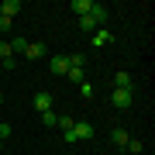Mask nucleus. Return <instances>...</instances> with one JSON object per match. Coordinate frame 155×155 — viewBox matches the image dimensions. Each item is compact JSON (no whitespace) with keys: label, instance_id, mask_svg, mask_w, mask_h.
<instances>
[{"label":"nucleus","instance_id":"f257e3e1","mask_svg":"<svg viewBox=\"0 0 155 155\" xmlns=\"http://www.w3.org/2000/svg\"><path fill=\"white\" fill-rule=\"evenodd\" d=\"M131 100H134L131 90H114V93H110V104L117 107V110H127V107H131Z\"/></svg>","mask_w":155,"mask_h":155},{"label":"nucleus","instance_id":"f03ea898","mask_svg":"<svg viewBox=\"0 0 155 155\" xmlns=\"http://www.w3.org/2000/svg\"><path fill=\"white\" fill-rule=\"evenodd\" d=\"M48 69H52V76H66V72H69V55H52L48 59Z\"/></svg>","mask_w":155,"mask_h":155},{"label":"nucleus","instance_id":"7ed1b4c3","mask_svg":"<svg viewBox=\"0 0 155 155\" xmlns=\"http://www.w3.org/2000/svg\"><path fill=\"white\" fill-rule=\"evenodd\" d=\"M90 17H93V24H97V28H104V24H107V17H110V11H107L104 4H93V7H90Z\"/></svg>","mask_w":155,"mask_h":155},{"label":"nucleus","instance_id":"20e7f679","mask_svg":"<svg viewBox=\"0 0 155 155\" xmlns=\"http://www.w3.org/2000/svg\"><path fill=\"white\" fill-rule=\"evenodd\" d=\"M72 134H76V141L93 138V124H90V121H76V124H72Z\"/></svg>","mask_w":155,"mask_h":155},{"label":"nucleus","instance_id":"39448f33","mask_svg":"<svg viewBox=\"0 0 155 155\" xmlns=\"http://www.w3.org/2000/svg\"><path fill=\"white\" fill-rule=\"evenodd\" d=\"M24 55H28V59H45V55H48V48H45V41H28Z\"/></svg>","mask_w":155,"mask_h":155},{"label":"nucleus","instance_id":"423d86ee","mask_svg":"<svg viewBox=\"0 0 155 155\" xmlns=\"http://www.w3.org/2000/svg\"><path fill=\"white\" fill-rule=\"evenodd\" d=\"M35 110H38V114L55 110V107H52V93H35Z\"/></svg>","mask_w":155,"mask_h":155},{"label":"nucleus","instance_id":"0eeeda50","mask_svg":"<svg viewBox=\"0 0 155 155\" xmlns=\"http://www.w3.org/2000/svg\"><path fill=\"white\" fill-rule=\"evenodd\" d=\"M110 41H114L110 28H97V31H93V45H97V48H104V45H110Z\"/></svg>","mask_w":155,"mask_h":155},{"label":"nucleus","instance_id":"6e6552de","mask_svg":"<svg viewBox=\"0 0 155 155\" xmlns=\"http://www.w3.org/2000/svg\"><path fill=\"white\" fill-rule=\"evenodd\" d=\"M90 7H93V0H72L69 11L76 14V17H86V14H90Z\"/></svg>","mask_w":155,"mask_h":155},{"label":"nucleus","instance_id":"1a4fd4ad","mask_svg":"<svg viewBox=\"0 0 155 155\" xmlns=\"http://www.w3.org/2000/svg\"><path fill=\"white\" fill-rule=\"evenodd\" d=\"M134 86V79H131V72H117V76H114V90H131Z\"/></svg>","mask_w":155,"mask_h":155},{"label":"nucleus","instance_id":"9d476101","mask_svg":"<svg viewBox=\"0 0 155 155\" xmlns=\"http://www.w3.org/2000/svg\"><path fill=\"white\" fill-rule=\"evenodd\" d=\"M17 11H21V0H4L0 4V17H14Z\"/></svg>","mask_w":155,"mask_h":155},{"label":"nucleus","instance_id":"9b49d317","mask_svg":"<svg viewBox=\"0 0 155 155\" xmlns=\"http://www.w3.org/2000/svg\"><path fill=\"white\" fill-rule=\"evenodd\" d=\"M110 141L117 145V148H127V141H131V134H127L124 127H114V134H110Z\"/></svg>","mask_w":155,"mask_h":155},{"label":"nucleus","instance_id":"f8f14e48","mask_svg":"<svg viewBox=\"0 0 155 155\" xmlns=\"http://www.w3.org/2000/svg\"><path fill=\"white\" fill-rule=\"evenodd\" d=\"M66 76L72 79V83H83V79H86V69H79V66H69V72H66Z\"/></svg>","mask_w":155,"mask_h":155},{"label":"nucleus","instance_id":"ddd939ff","mask_svg":"<svg viewBox=\"0 0 155 155\" xmlns=\"http://www.w3.org/2000/svg\"><path fill=\"white\" fill-rule=\"evenodd\" d=\"M38 117H41L45 127H55V124H59V114H55V110H45V114H38Z\"/></svg>","mask_w":155,"mask_h":155},{"label":"nucleus","instance_id":"4468645a","mask_svg":"<svg viewBox=\"0 0 155 155\" xmlns=\"http://www.w3.org/2000/svg\"><path fill=\"white\" fill-rule=\"evenodd\" d=\"M0 59H4V62H14V52H11V41H0Z\"/></svg>","mask_w":155,"mask_h":155},{"label":"nucleus","instance_id":"2eb2a0df","mask_svg":"<svg viewBox=\"0 0 155 155\" xmlns=\"http://www.w3.org/2000/svg\"><path fill=\"white\" fill-rule=\"evenodd\" d=\"M79 28H83V31H90V35H93V31H97V24H93V17H90V14H86V17H79Z\"/></svg>","mask_w":155,"mask_h":155},{"label":"nucleus","instance_id":"dca6fc26","mask_svg":"<svg viewBox=\"0 0 155 155\" xmlns=\"http://www.w3.org/2000/svg\"><path fill=\"white\" fill-rule=\"evenodd\" d=\"M28 48V38H11V52H24Z\"/></svg>","mask_w":155,"mask_h":155},{"label":"nucleus","instance_id":"f3484780","mask_svg":"<svg viewBox=\"0 0 155 155\" xmlns=\"http://www.w3.org/2000/svg\"><path fill=\"white\" fill-rule=\"evenodd\" d=\"M79 93L90 100V97H93V83H90V79H83V83H79Z\"/></svg>","mask_w":155,"mask_h":155},{"label":"nucleus","instance_id":"a211bd4d","mask_svg":"<svg viewBox=\"0 0 155 155\" xmlns=\"http://www.w3.org/2000/svg\"><path fill=\"white\" fill-rule=\"evenodd\" d=\"M141 148H145V145H141L138 138H131V141H127V152H141Z\"/></svg>","mask_w":155,"mask_h":155},{"label":"nucleus","instance_id":"6ab92c4d","mask_svg":"<svg viewBox=\"0 0 155 155\" xmlns=\"http://www.w3.org/2000/svg\"><path fill=\"white\" fill-rule=\"evenodd\" d=\"M0 138H4V141L11 138V124H4V121H0Z\"/></svg>","mask_w":155,"mask_h":155},{"label":"nucleus","instance_id":"aec40b11","mask_svg":"<svg viewBox=\"0 0 155 155\" xmlns=\"http://www.w3.org/2000/svg\"><path fill=\"white\" fill-rule=\"evenodd\" d=\"M0 31H11V17H0Z\"/></svg>","mask_w":155,"mask_h":155},{"label":"nucleus","instance_id":"412c9836","mask_svg":"<svg viewBox=\"0 0 155 155\" xmlns=\"http://www.w3.org/2000/svg\"><path fill=\"white\" fill-rule=\"evenodd\" d=\"M0 148H4V138H0Z\"/></svg>","mask_w":155,"mask_h":155}]
</instances>
